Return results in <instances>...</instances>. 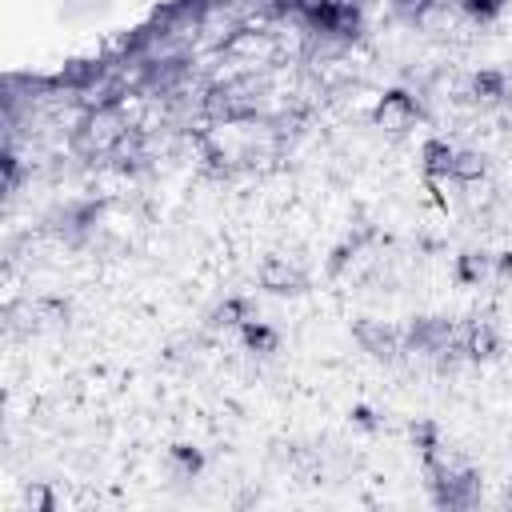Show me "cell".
Instances as JSON below:
<instances>
[{"instance_id": "52a82bcc", "label": "cell", "mask_w": 512, "mask_h": 512, "mask_svg": "<svg viewBox=\"0 0 512 512\" xmlns=\"http://www.w3.org/2000/svg\"><path fill=\"white\" fill-rule=\"evenodd\" d=\"M468 92H472V100H480V104H500V100L508 96V80H504V72L484 68V72L472 76Z\"/></svg>"}, {"instance_id": "44dd1931", "label": "cell", "mask_w": 512, "mask_h": 512, "mask_svg": "<svg viewBox=\"0 0 512 512\" xmlns=\"http://www.w3.org/2000/svg\"><path fill=\"white\" fill-rule=\"evenodd\" d=\"M508 504H512V488H508Z\"/></svg>"}, {"instance_id": "ffe728a7", "label": "cell", "mask_w": 512, "mask_h": 512, "mask_svg": "<svg viewBox=\"0 0 512 512\" xmlns=\"http://www.w3.org/2000/svg\"><path fill=\"white\" fill-rule=\"evenodd\" d=\"M400 4H404V8H416V12H420V8H428L432 0H400Z\"/></svg>"}, {"instance_id": "7c38bea8", "label": "cell", "mask_w": 512, "mask_h": 512, "mask_svg": "<svg viewBox=\"0 0 512 512\" xmlns=\"http://www.w3.org/2000/svg\"><path fill=\"white\" fill-rule=\"evenodd\" d=\"M492 264H496V260H492L488 252H460V256H456V280H460V284H480V280L492 272Z\"/></svg>"}, {"instance_id": "9c48e42d", "label": "cell", "mask_w": 512, "mask_h": 512, "mask_svg": "<svg viewBox=\"0 0 512 512\" xmlns=\"http://www.w3.org/2000/svg\"><path fill=\"white\" fill-rule=\"evenodd\" d=\"M68 300H56V296H40V300H32V308H28V320H32V328H56V324H68Z\"/></svg>"}, {"instance_id": "e0dca14e", "label": "cell", "mask_w": 512, "mask_h": 512, "mask_svg": "<svg viewBox=\"0 0 512 512\" xmlns=\"http://www.w3.org/2000/svg\"><path fill=\"white\" fill-rule=\"evenodd\" d=\"M348 420H352L356 428H364V432H376V428H380V416H376L368 404H352V408H348Z\"/></svg>"}, {"instance_id": "8992f818", "label": "cell", "mask_w": 512, "mask_h": 512, "mask_svg": "<svg viewBox=\"0 0 512 512\" xmlns=\"http://www.w3.org/2000/svg\"><path fill=\"white\" fill-rule=\"evenodd\" d=\"M240 340H244V348H248V352H260V356H272V352L280 348V332H276L272 324L256 320V316L240 324Z\"/></svg>"}, {"instance_id": "5b68a950", "label": "cell", "mask_w": 512, "mask_h": 512, "mask_svg": "<svg viewBox=\"0 0 512 512\" xmlns=\"http://www.w3.org/2000/svg\"><path fill=\"white\" fill-rule=\"evenodd\" d=\"M460 352H464L468 360H492V356L500 352V336H496V328H492L488 320H472V324H464V328H460Z\"/></svg>"}, {"instance_id": "d6986e66", "label": "cell", "mask_w": 512, "mask_h": 512, "mask_svg": "<svg viewBox=\"0 0 512 512\" xmlns=\"http://www.w3.org/2000/svg\"><path fill=\"white\" fill-rule=\"evenodd\" d=\"M500 276H512V252H504V256H496V264H492Z\"/></svg>"}, {"instance_id": "30bf717a", "label": "cell", "mask_w": 512, "mask_h": 512, "mask_svg": "<svg viewBox=\"0 0 512 512\" xmlns=\"http://www.w3.org/2000/svg\"><path fill=\"white\" fill-rule=\"evenodd\" d=\"M244 320H252V304H248L244 296H228V300H220V304L208 312V324H212V328H240Z\"/></svg>"}, {"instance_id": "3957f363", "label": "cell", "mask_w": 512, "mask_h": 512, "mask_svg": "<svg viewBox=\"0 0 512 512\" xmlns=\"http://www.w3.org/2000/svg\"><path fill=\"white\" fill-rule=\"evenodd\" d=\"M416 116H420L416 100H412L408 92H400V88L384 92V96H380V104H376V112H372V120H376L380 128H388V132H408Z\"/></svg>"}, {"instance_id": "ac0fdd59", "label": "cell", "mask_w": 512, "mask_h": 512, "mask_svg": "<svg viewBox=\"0 0 512 512\" xmlns=\"http://www.w3.org/2000/svg\"><path fill=\"white\" fill-rule=\"evenodd\" d=\"M28 504L40 508V512H52V496H48L44 488H32V492H28Z\"/></svg>"}, {"instance_id": "2e32d148", "label": "cell", "mask_w": 512, "mask_h": 512, "mask_svg": "<svg viewBox=\"0 0 512 512\" xmlns=\"http://www.w3.org/2000/svg\"><path fill=\"white\" fill-rule=\"evenodd\" d=\"M460 8H464L468 16H476V20H492V16L504 8V0H460Z\"/></svg>"}, {"instance_id": "ba28073f", "label": "cell", "mask_w": 512, "mask_h": 512, "mask_svg": "<svg viewBox=\"0 0 512 512\" xmlns=\"http://www.w3.org/2000/svg\"><path fill=\"white\" fill-rule=\"evenodd\" d=\"M420 160H424V172L436 180V176H452V164H456V148L444 144V140H424L420 148Z\"/></svg>"}, {"instance_id": "6da1fadb", "label": "cell", "mask_w": 512, "mask_h": 512, "mask_svg": "<svg viewBox=\"0 0 512 512\" xmlns=\"http://www.w3.org/2000/svg\"><path fill=\"white\" fill-rule=\"evenodd\" d=\"M432 476V500L440 508H468L476 500V472L472 468H456V464H424Z\"/></svg>"}, {"instance_id": "7a4b0ae2", "label": "cell", "mask_w": 512, "mask_h": 512, "mask_svg": "<svg viewBox=\"0 0 512 512\" xmlns=\"http://www.w3.org/2000/svg\"><path fill=\"white\" fill-rule=\"evenodd\" d=\"M260 288L272 292V296H300L308 288V276L288 256H268L260 264Z\"/></svg>"}, {"instance_id": "5bb4252c", "label": "cell", "mask_w": 512, "mask_h": 512, "mask_svg": "<svg viewBox=\"0 0 512 512\" xmlns=\"http://www.w3.org/2000/svg\"><path fill=\"white\" fill-rule=\"evenodd\" d=\"M412 444L420 448V456H424V464H432V460H440L436 452H440V428L432 424V420H416L412 428Z\"/></svg>"}, {"instance_id": "4fadbf2b", "label": "cell", "mask_w": 512, "mask_h": 512, "mask_svg": "<svg viewBox=\"0 0 512 512\" xmlns=\"http://www.w3.org/2000/svg\"><path fill=\"white\" fill-rule=\"evenodd\" d=\"M168 460H172V468H176L180 480H192V476L204 472V456H200V448H192V444H172V448H168Z\"/></svg>"}, {"instance_id": "277c9868", "label": "cell", "mask_w": 512, "mask_h": 512, "mask_svg": "<svg viewBox=\"0 0 512 512\" xmlns=\"http://www.w3.org/2000/svg\"><path fill=\"white\" fill-rule=\"evenodd\" d=\"M352 336L364 344V352H372V356H380V360H392V356L404 352V332H400V328H388V324H380V320H360V324L352 328Z\"/></svg>"}, {"instance_id": "9a60e30c", "label": "cell", "mask_w": 512, "mask_h": 512, "mask_svg": "<svg viewBox=\"0 0 512 512\" xmlns=\"http://www.w3.org/2000/svg\"><path fill=\"white\" fill-rule=\"evenodd\" d=\"M488 172V164H484V156L480 152H456V164H452V180H464V184H472V180H480Z\"/></svg>"}, {"instance_id": "8fae6325", "label": "cell", "mask_w": 512, "mask_h": 512, "mask_svg": "<svg viewBox=\"0 0 512 512\" xmlns=\"http://www.w3.org/2000/svg\"><path fill=\"white\" fill-rule=\"evenodd\" d=\"M88 140L104 152V148H112V144H120V140H124V124H120L112 112H96V116H92V124H88Z\"/></svg>"}]
</instances>
